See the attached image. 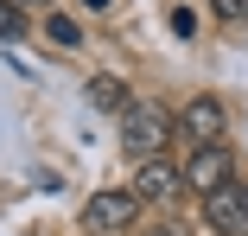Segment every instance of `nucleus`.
Segmentation results:
<instances>
[{
    "label": "nucleus",
    "instance_id": "nucleus-1",
    "mask_svg": "<svg viewBox=\"0 0 248 236\" xmlns=\"http://www.w3.org/2000/svg\"><path fill=\"white\" fill-rule=\"evenodd\" d=\"M172 134H178V115H172L166 102H127V109H121V153H127V160L166 153Z\"/></svg>",
    "mask_w": 248,
    "mask_h": 236
},
{
    "label": "nucleus",
    "instance_id": "nucleus-2",
    "mask_svg": "<svg viewBox=\"0 0 248 236\" xmlns=\"http://www.w3.org/2000/svg\"><path fill=\"white\" fill-rule=\"evenodd\" d=\"M140 192L134 185H121V192H95L89 204H83V236H127L134 223H140Z\"/></svg>",
    "mask_w": 248,
    "mask_h": 236
},
{
    "label": "nucleus",
    "instance_id": "nucleus-3",
    "mask_svg": "<svg viewBox=\"0 0 248 236\" xmlns=\"http://www.w3.org/2000/svg\"><path fill=\"white\" fill-rule=\"evenodd\" d=\"M229 179H235V153L223 147V140H210V147H191V160H185V192L210 198V192H223Z\"/></svg>",
    "mask_w": 248,
    "mask_h": 236
},
{
    "label": "nucleus",
    "instance_id": "nucleus-4",
    "mask_svg": "<svg viewBox=\"0 0 248 236\" xmlns=\"http://www.w3.org/2000/svg\"><path fill=\"white\" fill-rule=\"evenodd\" d=\"M134 192H140L146 204H172V198L185 192V166H178L172 153H153V160H134Z\"/></svg>",
    "mask_w": 248,
    "mask_h": 236
},
{
    "label": "nucleus",
    "instance_id": "nucleus-5",
    "mask_svg": "<svg viewBox=\"0 0 248 236\" xmlns=\"http://www.w3.org/2000/svg\"><path fill=\"white\" fill-rule=\"evenodd\" d=\"M204 230H217V236H248V185H242V179H229L223 192L204 198Z\"/></svg>",
    "mask_w": 248,
    "mask_h": 236
},
{
    "label": "nucleus",
    "instance_id": "nucleus-6",
    "mask_svg": "<svg viewBox=\"0 0 248 236\" xmlns=\"http://www.w3.org/2000/svg\"><path fill=\"white\" fill-rule=\"evenodd\" d=\"M178 128L197 140V147H210V140H223V128H229V115H223V102L217 96H197V102H185V115H178Z\"/></svg>",
    "mask_w": 248,
    "mask_h": 236
},
{
    "label": "nucleus",
    "instance_id": "nucleus-7",
    "mask_svg": "<svg viewBox=\"0 0 248 236\" xmlns=\"http://www.w3.org/2000/svg\"><path fill=\"white\" fill-rule=\"evenodd\" d=\"M89 102H95V109H108V115H121L134 96H127V83H121V77H89Z\"/></svg>",
    "mask_w": 248,
    "mask_h": 236
},
{
    "label": "nucleus",
    "instance_id": "nucleus-8",
    "mask_svg": "<svg viewBox=\"0 0 248 236\" xmlns=\"http://www.w3.org/2000/svg\"><path fill=\"white\" fill-rule=\"evenodd\" d=\"M26 32V13H19V0H0V45H13Z\"/></svg>",
    "mask_w": 248,
    "mask_h": 236
},
{
    "label": "nucleus",
    "instance_id": "nucleus-9",
    "mask_svg": "<svg viewBox=\"0 0 248 236\" xmlns=\"http://www.w3.org/2000/svg\"><path fill=\"white\" fill-rule=\"evenodd\" d=\"M45 38H51V45H83V32H77L64 13H58V19H45Z\"/></svg>",
    "mask_w": 248,
    "mask_h": 236
},
{
    "label": "nucleus",
    "instance_id": "nucleus-10",
    "mask_svg": "<svg viewBox=\"0 0 248 236\" xmlns=\"http://www.w3.org/2000/svg\"><path fill=\"white\" fill-rule=\"evenodd\" d=\"M217 19H248V0H210Z\"/></svg>",
    "mask_w": 248,
    "mask_h": 236
},
{
    "label": "nucleus",
    "instance_id": "nucleus-11",
    "mask_svg": "<svg viewBox=\"0 0 248 236\" xmlns=\"http://www.w3.org/2000/svg\"><path fill=\"white\" fill-rule=\"evenodd\" d=\"M172 32L191 38V32H197V13H191V7H172Z\"/></svg>",
    "mask_w": 248,
    "mask_h": 236
},
{
    "label": "nucleus",
    "instance_id": "nucleus-12",
    "mask_svg": "<svg viewBox=\"0 0 248 236\" xmlns=\"http://www.w3.org/2000/svg\"><path fill=\"white\" fill-rule=\"evenodd\" d=\"M146 236H191V230H185V223H153Z\"/></svg>",
    "mask_w": 248,
    "mask_h": 236
},
{
    "label": "nucleus",
    "instance_id": "nucleus-13",
    "mask_svg": "<svg viewBox=\"0 0 248 236\" xmlns=\"http://www.w3.org/2000/svg\"><path fill=\"white\" fill-rule=\"evenodd\" d=\"M83 7H89V13H102V7H108V0H83Z\"/></svg>",
    "mask_w": 248,
    "mask_h": 236
},
{
    "label": "nucleus",
    "instance_id": "nucleus-14",
    "mask_svg": "<svg viewBox=\"0 0 248 236\" xmlns=\"http://www.w3.org/2000/svg\"><path fill=\"white\" fill-rule=\"evenodd\" d=\"M19 7H38V0H19Z\"/></svg>",
    "mask_w": 248,
    "mask_h": 236
},
{
    "label": "nucleus",
    "instance_id": "nucleus-15",
    "mask_svg": "<svg viewBox=\"0 0 248 236\" xmlns=\"http://www.w3.org/2000/svg\"><path fill=\"white\" fill-rule=\"evenodd\" d=\"M204 236H217V230H204Z\"/></svg>",
    "mask_w": 248,
    "mask_h": 236
}]
</instances>
